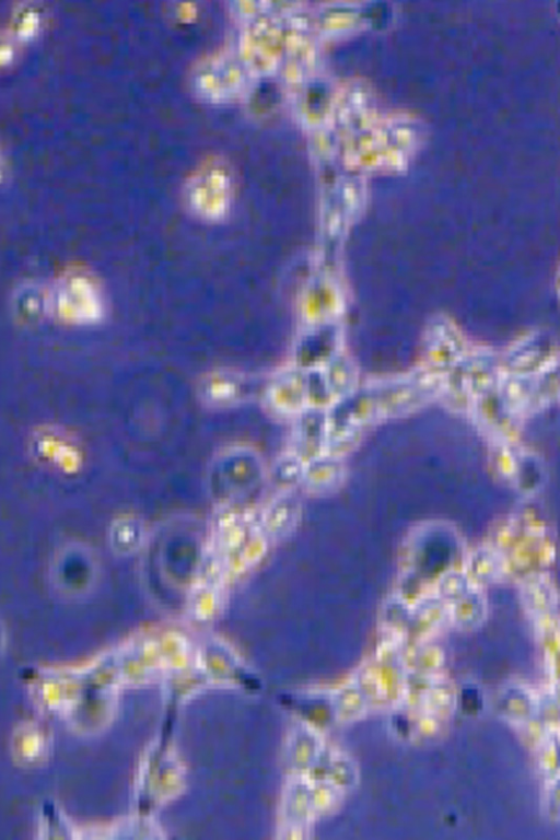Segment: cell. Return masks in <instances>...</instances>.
<instances>
[{
    "mask_svg": "<svg viewBox=\"0 0 560 840\" xmlns=\"http://www.w3.org/2000/svg\"><path fill=\"white\" fill-rule=\"evenodd\" d=\"M228 194L229 184L223 170L213 162H205L187 179L184 200L196 218L213 221L223 214Z\"/></svg>",
    "mask_w": 560,
    "mask_h": 840,
    "instance_id": "obj_1",
    "label": "cell"
},
{
    "mask_svg": "<svg viewBox=\"0 0 560 840\" xmlns=\"http://www.w3.org/2000/svg\"><path fill=\"white\" fill-rule=\"evenodd\" d=\"M51 311L77 325H89L103 313L101 296L94 284L82 276L63 278L50 295Z\"/></svg>",
    "mask_w": 560,
    "mask_h": 840,
    "instance_id": "obj_2",
    "label": "cell"
},
{
    "mask_svg": "<svg viewBox=\"0 0 560 840\" xmlns=\"http://www.w3.org/2000/svg\"><path fill=\"white\" fill-rule=\"evenodd\" d=\"M301 502L293 489L281 490L266 506L261 516V529L266 536L281 538L296 525Z\"/></svg>",
    "mask_w": 560,
    "mask_h": 840,
    "instance_id": "obj_3",
    "label": "cell"
},
{
    "mask_svg": "<svg viewBox=\"0 0 560 840\" xmlns=\"http://www.w3.org/2000/svg\"><path fill=\"white\" fill-rule=\"evenodd\" d=\"M345 476L341 456L325 452L305 462L302 483L312 491L327 492L337 488Z\"/></svg>",
    "mask_w": 560,
    "mask_h": 840,
    "instance_id": "obj_4",
    "label": "cell"
},
{
    "mask_svg": "<svg viewBox=\"0 0 560 840\" xmlns=\"http://www.w3.org/2000/svg\"><path fill=\"white\" fill-rule=\"evenodd\" d=\"M305 460L293 451L285 453L273 465V478L281 490L293 489L303 479Z\"/></svg>",
    "mask_w": 560,
    "mask_h": 840,
    "instance_id": "obj_5",
    "label": "cell"
},
{
    "mask_svg": "<svg viewBox=\"0 0 560 840\" xmlns=\"http://www.w3.org/2000/svg\"><path fill=\"white\" fill-rule=\"evenodd\" d=\"M559 291H560V279H559Z\"/></svg>",
    "mask_w": 560,
    "mask_h": 840,
    "instance_id": "obj_6",
    "label": "cell"
}]
</instances>
